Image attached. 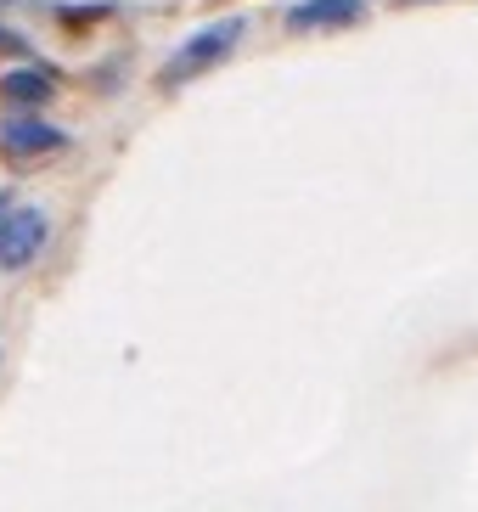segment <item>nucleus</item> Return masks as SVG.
Masks as SVG:
<instances>
[{
  "instance_id": "3",
  "label": "nucleus",
  "mask_w": 478,
  "mask_h": 512,
  "mask_svg": "<svg viewBox=\"0 0 478 512\" xmlns=\"http://www.w3.org/2000/svg\"><path fill=\"white\" fill-rule=\"evenodd\" d=\"M57 147H68V136L45 119L17 113V119L0 124V152H6V158H40V152H57Z\"/></svg>"
},
{
  "instance_id": "5",
  "label": "nucleus",
  "mask_w": 478,
  "mask_h": 512,
  "mask_svg": "<svg viewBox=\"0 0 478 512\" xmlns=\"http://www.w3.org/2000/svg\"><path fill=\"white\" fill-rule=\"evenodd\" d=\"M51 91H57L51 68H12V74H0V102H12V107H45Z\"/></svg>"
},
{
  "instance_id": "4",
  "label": "nucleus",
  "mask_w": 478,
  "mask_h": 512,
  "mask_svg": "<svg viewBox=\"0 0 478 512\" xmlns=\"http://www.w3.org/2000/svg\"><path fill=\"white\" fill-rule=\"evenodd\" d=\"M360 17H366V0H299V6H287V29H355Z\"/></svg>"
},
{
  "instance_id": "1",
  "label": "nucleus",
  "mask_w": 478,
  "mask_h": 512,
  "mask_svg": "<svg viewBox=\"0 0 478 512\" xmlns=\"http://www.w3.org/2000/svg\"><path fill=\"white\" fill-rule=\"evenodd\" d=\"M242 34H248V23H242V17H220V23H209V29H197L192 40H186V46L164 62V85H186V79L220 68V62L242 46Z\"/></svg>"
},
{
  "instance_id": "2",
  "label": "nucleus",
  "mask_w": 478,
  "mask_h": 512,
  "mask_svg": "<svg viewBox=\"0 0 478 512\" xmlns=\"http://www.w3.org/2000/svg\"><path fill=\"white\" fill-rule=\"evenodd\" d=\"M51 242V220L34 203H6L0 197V271H23Z\"/></svg>"
},
{
  "instance_id": "6",
  "label": "nucleus",
  "mask_w": 478,
  "mask_h": 512,
  "mask_svg": "<svg viewBox=\"0 0 478 512\" xmlns=\"http://www.w3.org/2000/svg\"><path fill=\"white\" fill-rule=\"evenodd\" d=\"M400 6H417V0H400Z\"/></svg>"
}]
</instances>
